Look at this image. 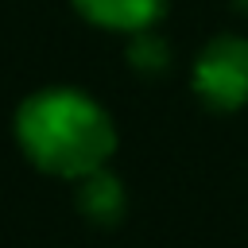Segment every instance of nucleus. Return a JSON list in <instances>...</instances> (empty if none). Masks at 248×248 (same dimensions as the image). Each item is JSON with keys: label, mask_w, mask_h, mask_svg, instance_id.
Instances as JSON below:
<instances>
[{"label": "nucleus", "mask_w": 248, "mask_h": 248, "mask_svg": "<svg viewBox=\"0 0 248 248\" xmlns=\"http://www.w3.org/2000/svg\"><path fill=\"white\" fill-rule=\"evenodd\" d=\"M16 140L39 170L81 182L116 151V124L89 93L50 85L19 105Z\"/></svg>", "instance_id": "1"}, {"label": "nucleus", "mask_w": 248, "mask_h": 248, "mask_svg": "<svg viewBox=\"0 0 248 248\" xmlns=\"http://www.w3.org/2000/svg\"><path fill=\"white\" fill-rule=\"evenodd\" d=\"M194 93L217 112L244 108L248 105V39L240 35L209 39L194 62Z\"/></svg>", "instance_id": "2"}, {"label": "nucleus", "mask_w": 248, "mask_h": 248, "mask_svg": "<svg viewBox=\"0 0 248 248\" xmlns=\"http://www.w3.org/2000/svg\"><path fill=\"white\" fill-rule=\"evenodd\" d=\"M74 8L93 27L124 31V35H143V31H151L163 19L167 0H74Z\"/></svg>", "instance_id": "3"}, {"label": "nucleus", "mask_w": 248, "mask_h": 248, "mask_svg": "<svg viewBox=\"0 0 248 248\" xmlns=\"http://www.w3.org/2000/svg\"><path fill=\"white\" fill-rule=\"evenodd\" d=\"M78 205L85 217L101 221V225H112L120 213H124V186L116 174H108L105 167L85 174L81 178V190H78Z\"/></svg>", "instance_id": "4"}, {"label": "nucleus", "mask_w": 248, "mask_h": 248, "mask_svg": "<svg viewBox=\"0 0 248 248\" xmlns=\"http://www.w3.org/2000/svg\"><path fill=\"white\" fill-rule=\"evenodd\" d=\"M163 43L151 35V31H143V35H136V46H132V62L140 66V70H159V62H163Z\"/></svg>", "instance_id": "5"}, {"label": "nucleus", "mask_w": 248, "mask_h": 248, "mask_svg": "<svg viewBox=\"0 0 248 248\" xmlns=\"http://www.w3.org/2000/svg\"><path fill=\"white\" fill-rule=\"evenodd\" d=\"M236 8H240V12H248V0H236Z\"/></svg>", "instance_id": "6"}]
</instances>
